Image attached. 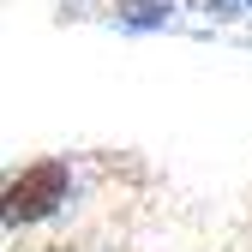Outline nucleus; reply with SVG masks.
<instances>
[{
  "instance_id": "3",
  "label": "nucleus",
  "mask_w": 252,
  "mask_h": 252,
  "mask_svg": "<svg viewBox=\"0 0 252 252\" xmlns=\"http://www.w3.org/2000/svg\"><path fill=\"white\" fill-rule=\"evenodd\" d=\"M246 12H252V0H246Z\"/></svg>"
},
{
  "instance_id": "1",
  "label": "nucleus",
  "mask_w": 252,
  "mask_h": 252,
  "mask_svg": "<svg viewBox=\"0 0 252 252\" xmlns=\"http://www.w3.org/2000/svg\"><path fill=\"white\" fill-rule=\"evenodd\" d=\"M72 204V162L66 156H42L6 180V198H0V216L6 228H36L48 216H60Z\"/></svg>"
},
{
  "instance_id": "2",
  "label": "nucleus",
  "mask_w": 252,
  "mask_h": 252,
  "mask_svg": "<svg viewBox=\"0 0 252 252\" xmlns=\"http://www.w3.org/2000/svg\"><path fill=\"white\" fill-rule=\"evenodd\" d=\"M174 12H180V0H114L120 30H168Z\"/></svg>"
}]
</instances>
